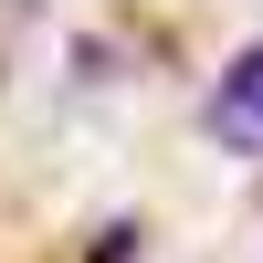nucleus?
<instances>
[{
  "mask_svg": "<svg viewBox=\"0 0 263 263\" xmlns=\"http://www.w3.org/2000/svg\"><path fill=\"white\" fill-rule=\"evenodd\" d=\"M211 137L221 147H263V42L221 63V84H211Z\"/></svg>",
  "mask_w": 263,
  "mask_h": 263,
  "instance_id": "f257e3e1",
  "label": "nucleus"
}]
</instances>
